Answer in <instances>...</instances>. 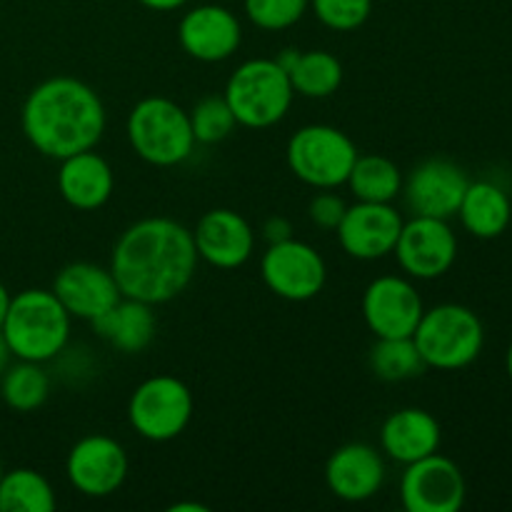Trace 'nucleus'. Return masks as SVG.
Listing matches in <instances>:
<instances>
[{"instance_id":"10","label":"nucleus","mask_w":512,"mask_h":512,"mask_svg":"<svg viewBox=\"0 0 512 512\" xmlns=\"http://www.w3.org/2000/svg\"><path fill=\"white\" fill-rule=\"evenodd\" d=\"M468 485L458 465L433 453L405 465L400 500L408 512H458L465 505Z\"/></svg>"},{"instance_id":"11","label":"nucleus","mask_w":512,"mask_h":512,"mask_svg":"<svg viewBox=\"0 0 512 512\" xmlns=\"http://www.w3.org/2000/svg\"><path fill=\"white\" fill-rule=\"evenodd\" d=\"M393 253L410 278L435 280L453 268L458 258V238L448 220L415 215L403 223Z\"/></svg>"},{"instance_id":"36","label":"nucleus","mask_w":512,"mask_h":512,"mask_svg":"<svg viewBox=\"0 0 512 512\" xmlns=\"http://www.w3.org/2000/svg\"><path fill=\"white\" fill-rule=\"evenodd\" d=\"M10 358H13V353H10L8 343H5L3 333H0V375H3L5 368H8V365H10Z\"/></svg>"},{"instance_id":"28","label":"nucleus","mask_w":512,"mask_h":512,"mask_svg":"<svg viewBox=\"0 0 512 512\" xmlns=\"http://www.w3.org/2000/svg\"><path fill=\"white\" fill-rule=\"evenodd\" d=\"M425 360L413 338H378L370 350V370L385 383H403L425 373Z\"/></svg>"},{"instance_id":"12","label":"nucleus","mask_w":512,"mask_h":512,"mask_svg":"<svg viewBox=\"0 0 512 512\" xmlns=\"http://www.w3.org/2000/svg\"><path fill=\"white\" fill-rule=\"evenodd\" d=\"M65 475L85 498H108L128 478V453L108 435H85L70 448Z\"/></svg>"},{"instance_id":"20","label":"nucleus","mask_w":512,"mask_h":512,"mask_svg":"<svg viewBox=\"0 0 512 512\" xmlns=\"http://www.w3.org/2000/svg\"><path fill=\"white\" fill-rule=\"evenodd\" d=\"M440 440V423L423 408L395 410L380 428V450L400 465H410L438 453Z\"/></svg>"},{"instance_id":"37","label":"nucleus","mask_w":512,"mask_h":512,"mask_svg":"<svg viewBox=\"0 0 512 512\" xmlns=\"http://www.w3.org/2000/svg\"><path fill=\"white\" fill-rule=\"evenodd\" d=\"M170 512H208V508L198 503H175L170 505Z\"/></svg>"},{"instance_id":"14","label":"nucleus","mask_w":512,"mask_h":512,"mask_svg":"<svg viewBox=\"0 0 512 512\" xmlns=\"http://www.w3.org/2000/svg\"><path fill=\"white\" fill-rule=\"evenodd\" d=\"M403 215L393 203H363L348 205L338 225L340 248L355 260L388 258L395 250L403 230Z\"/></svg>"},{"instance_id":"7","label":"nucleus","mask_w":512,"mask_h":512,"mask_svg":"<svg viewBox=\"0 0 512 512\" xmlns=\"http://www.w3.org/2000/svg\"><path fill=\"white\" fill-rule=\"evenodd\" d=\"M290 173L305 185L318 190H335L348 183V175L358 160V148L348 133L333 125H305L290 138Z\"/></svg>"},{"instance_id":"4","label":"nucleus","mask_w":512,"mask_h":512,"mask_svg":"<svg viewBox=\"0 0 512 512\" xmlns=\"http://www.w3.org/2000/svg\"><path fill=\"white\" fill-rule=\"evenodd\" d=\"M125 133L135 153L158 168L185 163L195 148L188 110L160 95H150L135 103L125 123Z\"/></svg>"},{"instance_id":"9","label":"nucleus","mask_w":512,"mask_h":512,"mask_svg":"<svg viewBox=\"0 0 512 512\" xmlns=\"http://www.w3.org/2000/svg\"><path fill=\"white\" fill-rule=\"evenodd\" d=\"M260 275L270 293L290 303H305L320 295L328 280V268L318 250L303 240L270 243L260 260Z\"/></svg>"},{"instance_id":"21","label":"nucleus","mask_w":512,"mask_h":512,"mask_svg":"<svg viewBox=\"0 0 512 512\" xmlns=\"http://www.w3.org/2000/svg\"><path fill=\"white\" fill-rule=\"evenodd\" d=\"M58 190L75 210H98L115 190V175L108 160L93 150L68 155L60 160Z\"/></svg>"},{"instance_id":"2","label":"nucleus","mask_w":512,"mask_h":512,"mask_svg":"<svg viewBox=\"0 0 512 512\" xmlns=\"http://www.w3.org/2000/svg\"><path fill=\"white\" fill-rule=\"evenodd\" d=\"M20 125L38 153L63 160L100 143L105 133V105L83 80L55 75L30 90Z\"/></svg>"},{"instance_id":"26","label":"nucleus","mask_w":512,"mask_h":512,"mask_svg":"<svg viewBox=\"0 0 512 512\" xmlns=\"http://www.w3.org/2000/svg\"><path fill=\"white\" fill-rule=\"evenodd\" d=\"M55 490L33 468H15L0 475V512H53Z\"/></svg>"},{"instance_id":"30","label":"nucleus","mask_w":512,"mask_h":512,"mask_svg":"<svg viewBox=\"0 0 512 512\" xmlns=\"http://www.w3.org/2000/svg\"><path fill=\"white\" fill-rule=\"evenodd\" d=\"M245 15L260 30H285L300 23L310 0H243Z\"/></svg>"},{"instance_id":"31","label":"nucleus","mask_w":512,"mask_h":512,"mask_svg":"<svg viewBox=\"0 0 512 512\" xmlns=\"http://www.w3.org/2000/svg\"><path fill=\"white\" fill-rule=\"evenodd\" d=\"M313 13L325 28L350 33L368 23L373 13V0H310Z\"/></svg>"},{"instance_id":"33","label":"nucleus","mask_w":512,"mask_h":512,"mask_svg":"<svg viewBox=\"0 0 512 512\" xmlns=\"http://www.w3.org/2000/svg\"><path fill=\"white\" fill-rule=\"evenodd\" d=\"M263 238L270 243H280V240L293 238V228H290V220L283 215H273V218L265 220L263 225Z\"/></svg>"},{"instance_id":"27","label":"nucleus","mask_w":512,"mask_h":512,"mask_svg":"<svg viewBox=\"0 0 512 512\" xmlns=\"http://www.w3.org/2000/svg\"><path fill=\"white\" fill-rule=\"evenodd\" d=\"M0 395L15 413H33L43 408L50 395V378L40 363L18 360L0 375Z\"/></svg>"},{"instance_id":"1","label":"nucleus","mask_w":512,"mask_h":512,"mask_svg":"<svg viewBox=\"0 0 512 512\" xmlns=\"http://www.w3.org/2000/svg\"><path fill=\"white\" fill-rule=\"evenodd\" d=\"M198 260L193 230L170 218H143L115 240L110 273L125 298L163 305L188 288Z\"/></svg>"},{"instance_id":"18","label":"nucleus","mask_w":512,"mask_h":512,"mask_svg":"<svg viewBox=\"0 0 512 512\" xmlns=\"http://www.w3.org/2000/svg\"><path fill=\"white\" fill-rule=\"evenodd\" d=\"M53 293L63 303V308L68 310L70 318L88 320V323L108 313L123 298L110 268L95 263L65 265L55 275Z\"/></svg>"},{"instance_id":"13","label":"nucleus","mask_w":512,"mask_h":512,"mask_svg":"<svg viewBox=\"0 0 512 512\" xmlns=\"http://www.w3.org/2000/svg\"><path fill=\"white\" fill-rule=\"evenodd\" d=\"M423 313L420 293L400 275H380L363 293V318L375 338H413Z\"/></svg>"},{"instance_id":"16","label":"nucleus","mask_w":512,"mask_h":512,"mask_svg":"<svg viewBox=\"0 0 512 512\" xmlns=\"http://www.w3.org/2000/svg\"><path fill=\"white\" fill-rule=\"evenodd\" d=\"M180 48L200 63H220L238 53L243 28L233 10L223 5H195L180 18Z\"/></svg>"},{"instance_id":"17","label":"nucleus","mask_w":512,"mask_h":512,"mask_svg":"<svg viewBox=\"0 0 512 512\" xmlns=\"http://www.w3.org/2000/svg\"><path fill=\"white\" fill-rule=\"evenodd\" d=\"M198 258L220 270H235L253 258L255 230L230 208H213L193 230Z\"/></svg>"},{"instance_id":"35","label":"nucleus","mask_w":512,"mask_h":512,"mask_svg":"<svg viewBox=\"0 0 512 512\" xmlns=\"http://www.w3.org/2000/svg\"><path fill=\"white\" fill-rule=\"evenodd\" d=\"M10 300H13V295H10L8 288L0 283V330H3L5 315H8V308H10Z\"/></svg>"},{"instance_id":"39","label":"nucleus","mask_w":512,"mask_h":512,"mask_svg":"<svg viewBox=\"0 0 512 512\" xmlns=\"http://www.w3.org/2000/svg\"><path fill=\"white\" fill-rule=\"evenodd\" d=\"M0 475H3V465H0Z\"/></svg>"},{"instance_id":"29","label":"nucleus","mask_w":512,"mask_h":512,"mask_svg":"<svg viewBox=\"0 0 512 512\" xmlns=\"http://www.w3.org/2000/svg\"><path fill=\"white\" fill-rule=\"evenodd\" d=\"M188 115L195 143L203 145L220 143V140L228 138L235 130V125H238V120H235L233 110H230L228 100H225L223 95H208V98L198 100Z\"/></svg>"},{"instance_id":"23","label":"nucleus","mask_w":512,"mask_h":512,"mask_svg":"<svg viewBox=\"0 0 512 512\" xmlns=\"http://www.w3.org/2000/svg\"><path fill=\"white\" fill-rule=\"evenodd\" d=\"M458 215L460 223L470 235L480 240H493L508 230L512 205L503 188L488 183V180H475L465 190Z\"/></svg>"},{"instance_id":"19","label":"nucleus","mask_w":512,"mask_h":512,"mask_svg":"<svg viewBox=\"0 0 512 512\" xmlns=\"http://www.w3.org/2000/svg\"><path fill=\"white\" fill-rule=\"evenodd\" d=\"M325 483L338 500L365 503L375 498L385 483V460L368 443L340 445L325 463Z\"/></svg>"},{"instance_id":"8","label":"nucleus","mask_w":512,"mask_h":512,"mask_svg":"<svg viewBox=\"0 0 512 512\" xmlns=\"http://www.w3.org/2000/svg\"><path fill=\"white\" fill-rule=\"evenodd\" d=\"M195 400L188 385L175 375H153L130 395L128 420L140 438L170 443L193 420Z\"/></svg>"},{"instance_id":"38","label":"nucleus","mask_w":512,"mask_h":512,"mask_svg":"<svg viewBox=\"0 0 512 512\" xmlns=\"http://www.w3.org/2000/svg\"><path fill=\"white\" fill-rule=\"evenodd\" d=\"M505 368H508V375H510V380H512V343H510V348H508V358H505Z\"/></svg>"},{"instance_id":"5","label":"nucleus","mask_w":512,"mask_h":512,"mask_svg":"<svg viewBox=\"0 0 512 512\" xmlns=\"http://www.w3.org/2000/svg\"><path fill=\"white\" fill-rule=\"evenodd\" d=\"M223 98L228 100L238 125L263 130L288 115L295 90L278 60L253 58L235 68L225 83Z\"/></svg>"},{"instance_id":"22","label":"nucleus","mask_w":512,"mask_h":512,"mask_svg":"<svg viewBox=\"0 0 512 512\" xmlns=\"http://www.w3.org/2000/svg\"><path fill=\"white\" fill-rule=\"evenodd\" d=\"M153 308L155 305L123 295L108 313L100 315L90 325H93L100 338L108 340L120 353H143L153 343L155 330H158V318H155Z\"/></svg>"},{"instance_id":"3","label":"nucleus","mask_w":512,"mask_h":512,"mask_svg":"<svg viewBox=\"0 0 512 512\" xmlns=\"http://www.w3.org/2000/svg\"><path fill=\"white\" fill-rule=\"evenodd\" d=\"M70 320L53 290L30 288L13 295L0 333L13 358L43 365L68 345Z\"/></svg>"},{"instance_id":"24","label":"nucleus","mask_w":512,"mask_h":512,"mask_svg":"<svg viewBox=\"0 0 512 512\" xmlns=\"http://www.w3.org/2000/svg\"><path fill=\"white\" fill-rule=\"evenodd\" d=\"M403 173L385 155H358L348 175V188L363 203H393L403 193Z\"/></svg>"},{"instance_id":"34","label":"nucleus","mask_w":512,"mask_h":512,"mask_svg":"<svg viewBox=\"0 0 512 512\" xmlns=\"http://www.w3.org/2000/svg\"><path fill=\"white\" fill-rule=\"evenodd\" d=\"M138 3L145 5V8L155 10V13H170V10L183 8V5L190 3V0H138Z\"/></svg>"},{"instance_id":"6","label":"nucleus","mask_w":512,"mask_h":512,"mask_svg":"<svg viewBox=\"0 0 512 512\" xmlns=\"http://www.w3.org/2000/svg\"><path fill=\"white\" fill-rule=\"evenodd\" d=\"M413 340L428 368L460 370L475 363L483 353L485 328L465 305L443 303L425 310Z\"/></svg>"},{"instance_id":"15","label":"nucleus","mask_w":512,"mask_h":512,"mask_svg":"<svg viewBox=\"0 0 512 512\" xmlns=\"http://www.w3.org/2000/svg\"><path fill=\"white\" fill-rule=\"evenodd\" d=\"M470 180L458 163L445 158H428L415 165L403 180V195L415 215L450 220L458 215Z\"/></svg>"},{"instance_id":"25","label":"nucleus","mask_w":512,"mask_h":512,"mask_svg":"<svg viewBox=\"0 0 512 512\" xmlns=\"http://www.w3.org/2000/svg\"><path fill=\"white\" fill-rule=\"evenodd\" d=\"M288 78L295 93L303 98H330L343 85V63L328 50H300Z\"/></svg>"},{"instance_id":"32","label":"nucleus","mask_w":512,"mask_h":512,"mask_svg":"<svg viewBox=\"0 0 512 512\" xmlns=\"http://www.w3.org/2000/svg\"><path fill=\"white\" fill-rule=\"evenodd\" d=\"M345 210H348V205H345V200L340 198V195H335L333 190H320L308 205L310 220H313L320 230H338Z\"/></svg>"}]
</instances>
